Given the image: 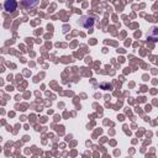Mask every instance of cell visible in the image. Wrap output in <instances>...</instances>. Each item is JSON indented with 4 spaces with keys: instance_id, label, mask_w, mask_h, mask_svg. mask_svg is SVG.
<instances>
[{
    "instance_id": "obj_2",
    "label": "cell",
    "mask_w": 158,
    "mask_h": 158,
    "mask_svg": "<svg viewBox=\"0 0 158 158\" xmlns=\"http://www.w3.org/2000/svg\"><path fill=\"white\" fill-rule=\"evenodd\" d=\"M4 7H5V10H6L7 12H12V11L16 10V7H17V2H16V0H5V2H4Z\"/></svg>"
},
{
    "instance_id": "obj_1",
    "label": "cell",
    "mask_w": 158,
    "mask_h": 158,
    "mask_svg": "<svg viewBox=\"0 0 158 158\" xmlns=\"http://www.w3.org/2000/svg\"><path fill=\"white\" fill-rule=\"evenodd\" d=\"M79 25L86 30L91 28L94 26V17L91 16H81L80 20H79Z\"/></svg>"
},
{
    "instance_id": "obj_4",
    "label": "cell",
    "mask_w": 158,
    "mask_h": 158,
    "mask_svg": "<svg viewBox=\"0 0 158 158\" xmlns=\"http://www.w3.org/2000/svg\"><path fill=\"white\" fill-rule=\"evenodd\" d=\"M147 37H148L149 40H152V41H158V30H157L156 27H153V28L149 31V33H147Z\"/></svg>"
},
{
    "instance_id": "obj_3",
    "label": "cell",
    "mask_w": 158,
    "mask_h": 158,
    "mask_svg": "<svg viewBox=\"0 0 158 158\" xmlns=\"http://www.w3.org/2000/svg\"><path fill=\"white\" fill-rule=\"evenodd\" d=\"M40 2V0H22V5L27 9H32L35 6H37Z\"/></svg>"
}]
</instances>
